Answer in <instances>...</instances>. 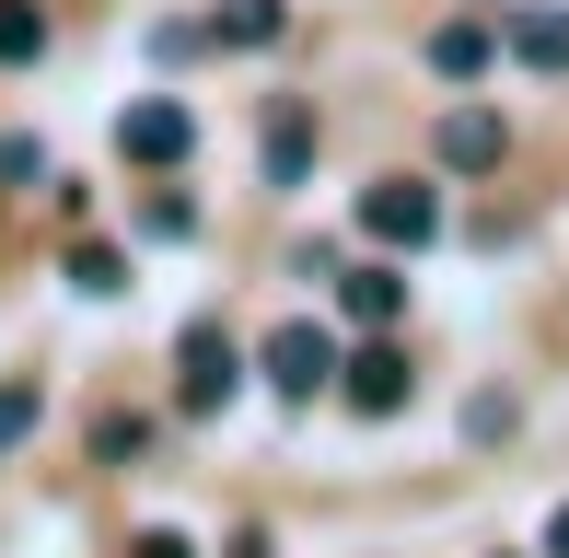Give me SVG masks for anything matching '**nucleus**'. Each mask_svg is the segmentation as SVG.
I'll use <instances>...</instances> for the list:
<instances>
[{"instance_id": "obj_12", "label": "nucleus", "mask_w": 569, "mask_h": 558, "mask_svg": "<svg viewBox=\"0 0 569 558\" xmlns=\"http://www.w3.org/2000/svg\"><path fill=\"white\" fill-rule=\"evenodd\" d=\"M302 151H315V129H302V117H268V175H279V187L302 175Z\"/></svg>"}, {"instance_id": "obj_5", "label": "nucleus", "mask_w": 569, "mask_h": 558, "mask_svg": "<svg viewBox=\"0 0 569 558\" xmlns=\"http://www.w3.org/2000/svg\"><path fill=\"white\" fill-rule=\"evenodd\" d=\"M349 408L360 419H396L407 408V349H360V361H349Z\"/></svg>"}, {"instance_id": "obj_6", "label": "nucleus", "mask_w": 569, "mask_h": 558, "mask_svg": "<svg viewBox=\"0 0 569 558\" xmlns=\"http://www.w3.org/2000/svg\"><path fill=\"white\" fill-rule=\"evenodd\" d=\"M232 396V338L221 326H187V408H221Z\"/></svg>"}, {"instance_id": "obj_3", "label": "nucleus", "mask_w": 569, "mask_h": 558, "mask_svg": "<svg viewBox=\"0 0 569 558\" xmlns=\"http://www.w3.org/2000/svg\"><path fill=\"white\" fill-rule=\"evenodd\" d=\"M326 372H338V349H326V326H279V338H268V385H279V396H315Z\"/></svg>"}, {"instance_id": "obj_17", "label": "nucleus", "mask_w": 569, "mask_h": 558, "mask_svg": "<svg viewBox=\"0 0 569 558\" xmlns=\"http://www.w3.org/2000/svg\"><path fill=\"white\" fill-rule=\"evenodd\" d=\"M232 558H268V547H232Z\"/></svg>"}, {"instance_id": "obj_13", "label": "nucleus", "mask_w": 569, "mask_h": 558, "mask_svg": "<svg viewBox=\"0 0 569 558\" xmlns=\"http://www.w3.org/2000/svg\"><path fill=\"white\" fill-rule=\"evenodd\" d=\"M70 279H82V291H128V268H117V245H70Z\"/></svg>"}, {"instance_id": "obj_8", "label": "nucleus", "mask_w": 569, "mask_h": 558, "mask_svg": "<svg viewBox=\"0 0 569 558\" xmlns=\"http://www.w3.org/2000/svg\"><path fill=\"white\" fill-rule=\"evenodd\" d=\"M396 302H407V279H396V268H349V279H338V315H360V326H383Z\"/></svg>"}, {"instance_id": "obj_14", "label": "nucleus", "mask_w": 569, "mask_h": 558, "mask_svg": "<svg viewBox=\"0 0 569 558\" xmlns=\"http://www.w3.org/2000/svg\"><path fill=\"white\" fill-rule=\"evenodd\" d=\"M23 430H36V385H12V396H0V442H23Z\"/></svg>"}, {"instance_id": "obj_16", "label": "nucleus", "mask_w": 569, "mask_h": 558, "mask_svg": "<svg viewBox=\"0 0 569 558\" xmlns=\"http://www.w3.org/2000/svg\"><path fill=\"white\" fill-rule=\"evenodd\" d=\"M547 547H558V558H569V512H558V524H547Z\"/></svg>"}, {"instance_id": "obj_10", "label": "nucleus", "mask_w": 569, "mask_h": 558, "mask_svg": "<svg viewBox=\"0 0 569 558\" xmlns=\"http://www.w3.org/2000/svg\"><path fill=\"white\" fill-rule=\"evenodd\" d=\"M210 36H221V47H268V36H279V0H232Z\"/></svg>"}, {"instance_id": "obj_4", "label": "nucleus", "mask_w": 569, "mask_h": 558, "mask_svg": "<svg viewBox=\"0 0 569 558\" xmlns=\"http://www.w3.org/2000/svg\"><path fill=\"white\" fill-rule=\"evenodd\" d=\"M500 140H511V129H500V117H488V106H453L442 129H430V151H442L453 175H488V163H500Z\"/></svg>"}, {"instance_id": "obj_2", "label": "nucleus", "mask_w": 569, "mask_h": 558, "mask_svg": "<svg viewBox=\"0 0 569 558\" xmlns=\"http://www.w3.org/2000/svg\"><path fill=\"white\" fill-rule=\"evenodd\" d=\"M117 151H128V163H187L198 129H187V106H163V93H151V106L117 117Z\"/></svg>"}, {"instance_id": "obj_7", "label": "nucleus", "mask_w": 569, "mask_h": 558, "mask_svg": "<svg viewBox=\"0 0 569 558\" xmlns=\"http://www.w3.org/2000/svg\"><path fill=\"white\" fill-rule=\"evenodd\" d=\"M511 59L523 70H569V12H511Z\"/></svg>"}, {"instance_id": "obj_15", "label": "nucleus", "mask_w": 569, "mask_h": 558, "mask_svg": "<svg viewBox=\"0 0 569 558\" xmlns=\"http://www.w3.org/2000/svg\"><path fill=\"white\" fill-rule=\"evenodd\" d=\"M128 558H187V536H140V547H128Z\"/></svg>"}, {"instance_id": "obj_9", "label": "nucleus", "mask_w": 569, "mask_h": 558, "mask_svg": "<svg viewBox=\"0 0 569 558\" xmlns=\"http://www.w3.org/2000/svg\"><path fill=\"white\" fill-rule=\"evenodd\" d=\"M430 70H442V82H477V70H488V36H477V23H442V36H430Z\"/></svg>"}, {"instance_id": "obj_11", "label": "nucleus", "mask_w": 569, "mask_h": 558, "mask_svg": "<svg viewBox=\"0 0 569 558\" xmlns=\"http://www.w3.org/2000/svg\"><path fill=\"white\" fill-rule=\"evenodd\" d=\"M36 47H47V12L36 0H0V59H36Z\"/></svg>"}, {"instance_id": "obj_1", "label": "nucleus", "mask_w": 569, "mask_h": 558, "mask_svg": "<svg viewBox=\"0 0 569 558\" xmlns=\"http://www.w3.org/2000/svg\"><path fill=\"white\" fill-rule=\"evenodd\" d=\"M360 233L372 245H430L442 233V198H430L419 175H383V187H360Z\"/></svg>"}]
</instances>
